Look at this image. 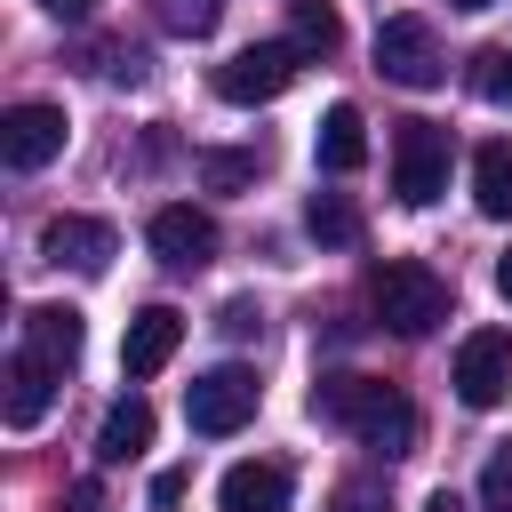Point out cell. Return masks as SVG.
I'll return each instance as SVG.
<instances>
[{"label":"cell","instance_id":"obj_26","mask_svg":"<svg viewBox=\"0 0 512 512\" xmlns=\"http://www.w3.org/2000/svg\"><path fill=\"white\" fill-rule=\"evenodd\" d=\"M48 16H64V24H80V16H96V0H40Z\"/></svg>","mask_w":512,"mask_h":512},{"label":"cell","instance_id":"obj_28","mask_svg":"<svg viewBox=\"0 0 512 512\" xmlns=\"http://www.w3.org/2000/svg\"><path fill=\"white\" fill-rule=\"evenodd\" d=\"M424 512H464V496H456V488H432V496H424Z\"/></svg>","mask_w":512,"mask_h":512},{"label":"cell","instance_id":"obj_22","mask_svg":"<svg viewBox=\"0 0 512 512\" xmlns=\"http://www.w3.org/2000/svg\"><path fill=\"white\" fill-rule=\"evenodd\" d=\"M472 88H480L488 104H512V48H480V56H472Z\"/></svg>","mask_w":512,"mask_h":512},{"label":"cell","instance_id":"obj_18","mask_svg":"<svg viewBox=\"0 0 512 512\" xmlns=\"http://www.w3.org/2000/svg\"><path fill=\"white\" fill-rule=\"evenodd\" d=\"M264 176V152H248V144H216V152H200V184L208 192H248Z\"/></svg>","mask_w":512,"mask_h":512},{"label":"cell","instance_id":"obj_24","mask_svg":"<svg viewBox=\"0 0 512 512\" xmlns=\"http://www.w3.org/2000/svg\"><path fill=\"white\" fill-rule=\"evenodd\" d=\"M256 328H264V312H256L248 296H232V304H224V336H256Z\"/></svg>","mask_w":512,"mask_h":512},{"label":"cell","instance_id":"obj_6","mask_svg":"<svg viewBox=\"0 0 512 512\" xmlns=\"http://www.w3.org/2000/svg\"><path fill=\"white\" fill-rule=\"evenodd\" d=\"M376 72L400 80V88H440V80H448L440 32H432L424 16H384V24H376Z\"/></svg>","mask_w":512,"mask_h":512},{"label":"cell","instance_id":"obj_30","mask_svg":"<svg viewBox=\"0 0 512 512\" xmlns=\"http://www.w3.org/2000/svg\"><path fill=\"white\" fill-rule=\"evenodd\" d=\"M344 512H368V488H344Z\"/></svg>","mask_w":512,"mask_h":512},{"label":"cell","instance_id":"obj_8","mask_svg":"<svg viewBox=\"0 0 512 512\" xmlns=\"http://www.w3.org/2000/svg\"><path fill=\"white\" fill-rule=\"evenodd\" d=\"M144 240H152V256H160L168 272H200V264L216 256V216L192 208V200H168V208H152Z\"/></svg>","mask_w":512,"mask_h":512},{"label":"cell","instance_id":"obj_11","mask_svg":"<svg viewBox=\"0 0 512 512\" xmlns=\"http://www.w3.org/2000/svg\"><path fill=\"white\" fill-rule=\"evenodd\" d=\"M176 344H184V312H176V304H144V312L128 320V336H120V368H128V376H160V368L176 360Z\"/></svg>","mask_w":512,"mask_h":512},{"label":"cell","instance_id":"obj_4","mask_svg":"<svg viewBox=\"0 0 512 512\" xmlns=\"http://www.w3.org/2000/svg\"><path fill=\"white\" fill-rule=\"evenodd\" d=\"M296 72H304L296 40H256V48H240V56L216 64V96L224 104H272V96L296 88Z\"/></svg>","mask_w":512,"mask_h":512},{"label":"cell","instance_id":"obj_25","mask_svg":"<svg viewBox=\"0 0 512 512\" xmlns=\"http://www.w3.org/2000/svg\"><path fill=\"white\" fill-rule=\"evenodd\" d=\"M152 496H160V504H176V496H184V472H176V464H168V472H152Z\"/></svg>","mask_w":512,"mask_h":512},{"label":"cell","instance_id":"obj_15","mask_svg":"<svg viewBox=\"0 0 512 512\" xmlns=\"http://www.w3.org/2000/svg\"><path fill=\"white\" fill-rule=\"evenodd\" d=\"M312 160H320L328 176H352V168L368 160V120H360V104H328V112H320V128H312Z\"/></svg>","mask_w":512,"mask_h":512},{"label":"cell","instance_id":"obj_17","mask_svg":"<svg viewBox=\"0 0 512 512\" xmlns=\"http://www.w3.org/2000/svg\"><path fill=\"white\" fill-rule=\"evenodd\" d=\"M472 200H480V216L512 224V144H504V136L472 152Z\"/></svg>","mask_w":512,"mask_h":512},{"label":"cell","instance_id":"obj_23","mask_svg":"<svg viewBox=\"0 0 512 512\" xmlns=\"http://www.w3.org/2000/svg\"><path fill=\"white\" fill-rule=\"evenodd\" d=\"M160 24L168 32H208L216 24V0H160Z\"/></svg>","mask_w":512,"mask_h":512},{"label":"cell","instance_id":"obj_10","mask_svg":"<svg viewBox=\"0 0 512 512\" xmlns=\"http://www.w3.org/2000/svg\"><path fill=\"white\" fill-rule=\"evenodd\" d=\"M112 248H120V240H112L104 216H48V224H40V256H48V264H72V272H88V280L112 264Z\"/></svg>","mask_w":512,"mask_h":512},{"label":"cell","instance_id":"obj_14","mask_svg":"<svg viewBox=\"0 0 512 512\" xmlns=\"http://www.w3.org/2000/svg\"><path fill=\"white\" fill-rule=\"evenodd\" d=\"M288 464H272V456H248V464H232L224 472V512H288Z\"/></svg>","mask_w":512,"mask_h":512},{"label":"cell","instance_id":"obj_13","mask_svg":"<svg viewBox=\"0 0 512 512\" xmlns=\"http://www.w3.org/2000/svg\"><path fill=\"white\" fill-rule=\"evenodd\" d=\"M144 448H152V400L144 392H120L104 408V424H96V464H136Z\"/></svg>","mask_w":512,"mask_h":512},{"label":"cell","instance_id":"obj_29","mask_svg":"<svg viewBox=\"0 0 512 512\" xmlns=\"http://www.w3.org/2000/svg\"><path fill=\"white\" fill-rule=\"evenodd\" d=\"M496 296H504V304H512V248H504V256H496Z\"/></svg>","mask_w":512,"mask_h":512},{"label":"cell","instance_id":"obj_12","mask_svg":"<svg viewBox=\"0 0 512 512\" xmlns=\"http://www.w3.org/2000/svg\"><path fill=\"white\" fill-rule=\"evenodd\" d=\"M80 344H88V328H80V312H72V304H32V312H24V352H32V360H48L56 376L80 360Z\"/></svg>","mask_w":512,"mask_h":512},{"label":"cell","instance_id":"obj_2","mask_svg":"<svg viewBox=\"0 0 512 512\" xmlns=\"http://www.w3.org/2000/svg\"><path fill=\"white\" fill-rule=\"evenodd\" d=\"M368 312L392 328V336H432L448 320V280L424 264V256H384L368 272Z\"/></svg>","mask_w":512,"mask_h":512},{"label":"cell","instance_id":"obj_31","mask_svg":"<svg viewBox=\"0 0 512 512\" xmlns=\"http://www.w3.org/2000/svg\"><path fill=\"white\" fill-rule=\"evenodd\" d=\"M448 8H488V0H448Z\"/></svg>","mask_w":512,"mask_h":512},{"label":"cell","instance_id":"obj_5","mask_svg":"<svg viewBox=\"0 0 512 512\" xmlns=\"http://www.w3.org/2000/svg\"><path fill=\"white\" fill-rule=\"evenodd\" d=\"M256 400H264L256 368L224 360V368L192 376V392H184V424H192V432H208V440H224V432H240V424L256 416Z\"/></svg>","mask_w":512,"mask_h":512},{"label":"cell","instance_id":"obj_27","mask_svg":"<svg viewBox=\"0 0 512 512\" xmlns=\"http://www.w3.org/2000/svg\"><path fill=\"white\" fill-rule=\"evenodd\" d=\"M72 512H104V488H96V480H80V488H72Z\"/></svg>","mask_w":512,"mask_h":512},{"label":"cell","instance_id":"obj_9","mask_svg":"<svg viewBox=\"0 0 512 512\" xmlns=\"http://www.w3.org/2000/svg\"><path fill=\"white\" fill-rule=\"evenodd\" d=\"M64 152V104H8L0 112V160L8 168H48Z\"/></svg>","mask_w":512,"mask_h":512},{"label":"cell","instance_id":"obj_16","mask_svg":"<svg viewBox=\"0 0 512 512\" xmlns=\"http://www.w3.org/2000/svg\"><path fill=\"white\" fill-rule=\"evenodd\" d=\"M48 400H56V368L32 360V352H16V360H8V400H0V416H8L16 432H32V424L48 416Z\"/></svg>","mask_w":512,"mask_h":512},{"label":"cell","instance_id":"obj_1","mask_svg":"<svg viewBox=\"0 0 512 512\" xmlns=\"http://www.w3.org/2000/svg\"><path fill=\"white\" fill-rule=\"evenodd\" d=\"M312 416L336 424V432H352V440H368L376 456H408V448H416V408H408L400 384H384V376H320Z\"/></svg>","mask_w":512,"mask_h":512},{"label":"cell","instance_id":"obj_7","mask_svg":"<svg viewBox=\"0 0 512 512\" xmlns=\"http://www.w3.org/2000/svg\"><path fill=\"white\" fill-rule=\"evenodd\" d=\"M456 400L464 408H504L512 400V328H472L456 344Z\"/></svg>","mask_w":512,"mask_h":512},{"label":"cell","instance_id":"obj_3","mask_svg":"<svg viewBox=\"0 0 512 512\" xmlns=\"http://www.w3.org/2000/svg\"><path fill=\"white\" fill-rule=\"evenodd\" d=\"M448 128L440 120H400L392 128V192L408 200V208H432L440 192H448Z\"/></svg>","mask_w":512,"mask_h":512},{"label":"cell","instance_id":"obj_19","mask_svg":"<svg viewBox=\"0 0 512 512\" xmlns=\"http://www.w3.org/2000/svg\"><path fill=\"white\" fill-rule=\"evenodd\" d=\"M304 232H312L320 248H352V240H360V208H352L344 192H312V208H304Z\"/></svg>","mask_w":512,"mask_h":512},{"label":"cell","instance_id":"obj_20","mask_svg":"<svg viewBox=\"0 0 512 512\" xmlns=\"http://www.w3.org/2000/svg\"><path fill=\"white\" fill-rule=\"evenodd\" d=\"M288 16H296V48L304 56H336V40H344V16H336V0H288Z\"/></svg>","mask_w":512,"mask_h":512},{"label":"cell","instance_id":"obj_21","mask_svg":"<svg viewBox=\"0 0 512 512\" xmlns=\"http://www.w3.org/2000/svg\"><path fill=\"white\" fill-rule=\"evenodd\" d=\"M480 504H488V512H512V440L488 448V464H480Z\"/></svg>","mask_w":512,"mask_h":512}]
</instances>
